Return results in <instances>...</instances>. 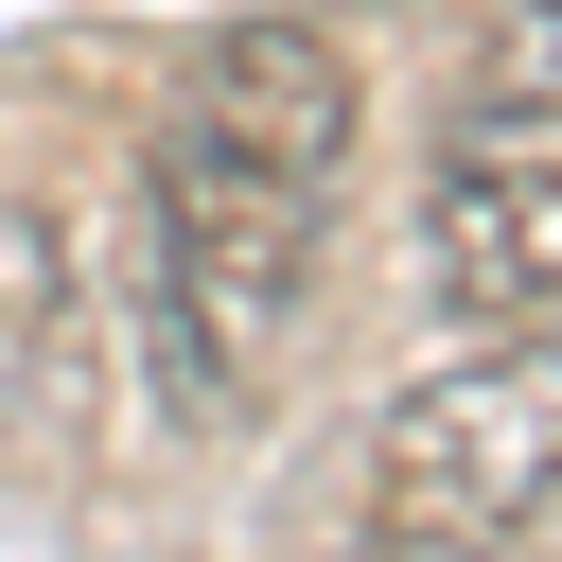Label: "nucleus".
<instances>
[{
  "label": "nucleus",
  "instance_id": "1",
  "mask_svg": "<svg viewBox=\"0 0 562 562\" xmlns=\"http://www.w3.org/2000/svg\"><path fill=\"white\" fill-rule=\"evenodd\" d=\"M351 140H369V70L316 18H228L158 123H140V369L176 422H228L299 316H316V246L351 211Z\"/></svg>",
  "mask_w": 562,
  "mask_h": 562
},
{
  "label": "nucleus",
  "instance_id": "2",
  "mask_svg": "<svg viewBox=\"0 0 562 562\" xmlns=\"http://www.w3.org/2000/svg\"><path fill=\"white\" fill-rule=\"evenodd\" d=\"M439 316H544L562 299V0H492L439 140H422V228H404Z\"/></svg>",
  "mask_w": 562,
  "mask_h": 562
},
{
  "label": "nucleus",
  "instance_id": "3",
  "mask_svg": "<svg viewBox=\"0 0 562 562\" xmlns=\"http://www.w3.org/2000/svg\"><path fill=\"white\" fill-rule=\"evenodd\" d=\"M369 509L404 544H562V299L492 316L369 439Z\"/></svg>",
  "mask_w": 562,
  "mask_h": 562
},
{
  "label": "nucleus",
  "instance_id": "4",
  "mask_svg": "<svg viewBox=\"0 0 562 562\" xmlns=\"http://www.w3.org/2000/svg\"><path fill=\"white\" fill-rule=\"evenodd\" d=\"M70 351H88V299H70V228L0 176V439L70 404Z\"/></svg>",
  "mask_w": 562,
  "mask_h": 562
},
{
  "label": "nucleus",
  "instance_id": "5",
  "mask_svg": "<svg viewBox=\"0 0 562 562\" xmlns=\"http://www.w3.org/2000/svg\"><path fill=\"white\" fill-rule=\"evenodd\" d=\"M386 562H562V544H404L386 527Z\"/></svg>",
  "mask_w": 562,
  "mask_h": 562
}]
</instances>
